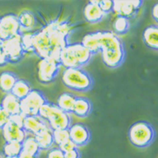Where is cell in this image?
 I'll use <instances>...</instances> for the list:
<instances>
[{
    "label": "cell",
    "mask_w": 158,
    "mask_h": 158,
    "mask_svg": "<svg viewBox=\"0 0 158 158\" xmlns=\"http://www.w3.org/2000/svg\"><path fill=\"white\" fill-rule=\"evenodd\" d=\"M72 31L73 25L67 20L50 21L40 31L31 34L32 52L40 59L51 58L59 62L62 50L70 44Z\"/></svg>",
    "instance_id": "cell-1"
},
{
    "label": "cell",
    "mask_w": 158,
    "mask_h": 158,
    "mask_svg": "<svg viewBox=\"0 0 158 158\" xmlns=\"http://www.w3.org/2000/svg\"><path fill=\"white\" fill-rule=\"evenodd\" d=\"M103 64L109 68H118L125 62V48L121 39L110 31H97Z\"/></svg>",
    "instance_id": "cell-2"
},
{
    "label": "cell",
    "mask_w": 158,
    "mask_h": 158,
    "mask_svg": "<svg viewBox=\"0 0 158 158\" xmlns=\"http://www.w3.org/2000/svg\"><path fill=\"white\" fill-rule=\"evenodd\" d=\"M38 116L48 123L52 131L67 130L72 125V118L67 113L59 109L56 104L46 102L40 107Z\"/></svg>",
    "instance_id": "cell-3"
},
{
    "label": "cell",
    "mask_w": 158,
    "mask_h": 158,
    "mask_svg": "<svg viewBox=\"0 0 158 158\" xmlns=\"http://www.w3.org/2000/svg\"><path fill=\"white\" fill-rule=\"evenodd\" d=\"M61 81L67 88L80 93L90 91L94 87L93 77L82 67L65 69Z\"/></svg>",
    "instance_id": "cell-4"
},
{
    "label": "cell",
    "mask_w": 158,
    "mask_h": 158,
    "mask_svg": "<svg viewBox=\"0 0 158 158\" xmlns=\"http://www.w3.org/2000/svg\"><path fill=\"white\" fill-rule=\"evenodd\" d=\"M156 131L149 122L140 120L131 125L128 131L130 142L137 148L144 149L152 145L156 139Z\"/></svg>",
    "instance_id": "cell-5"
},
{
    "label": "cell",
    "mask_w": 158,
    "mask_h": 158,
    "mask_svg": "<svg viewBox=\"0 0 158 158\" xmlns=\"http://www.w3.org/2000/svg\"><path fill=\"white\" fill-rule=\"evenodd\" d=\"M46 102L47 100L42 92L32 89L26 97L20 100V113L24 117L37 116L40 107Z\"/></svg>",
    "instance_id": "cell-6"
},
{
    "label": "cell",
    "mask_w": 158,
    "mask_h": 158,
    "mask_svg": "<svg viewBox=\"0 0 158 158\" xmlns=\"http://www.w3.org/2000/svg\"><path fill=\"white\" fill-rule=\"evenodd\" d=\"M60 63L51 59H40L37 65V77L40 82L43 84H49L57 77L60 72Z\"/></svg>",
    "instance_id": "cell-7"
},
{
    "label": "cell",
    "mask_w": 158,
    "mask_h": 158,
    "mask_svg": "<svg viewBox=\"0 0 158 158\" xmlns=\"http://www.w3.org/2000/svg\"><path fill=\"white\" fill-rule=\"evenodd\" d=\"M3 49L8 63H17L24 56V49L21 41V34L3 40Z\"/></svg>",
    "instance_id": "cell-8"
},
{
    "label": "cell",
    "mask_w": 158,
    "mask_h": 158,
    "mask_svg": "<svg viewBox=\"0 0 158 158\" xmlns=\"http://www.w3.org/2000/svg\"><path fill=\"white\" fill-rule=\"evenodd\" d=\"M19 34L18 16L8 14L0 17V40H6Z\"/></svg>",
    "instance_id": "cell-9"
},
{
    "label": "cell",
    "mask_w": 158,
    "mask_h": 158,
    "mask_svg": "<svg viewBox=\"0 0 158 158\" xmlns=\"http://www.w3.org/2000/svg\"><path fill=\"white\" fill-rule=\"evenodd\" d=\"M70 140L76 146L82 147L86 146L91 140V132L88 126L82 123H74L68 129Z\"/></svg>",
    "instance_id": "cell-10"
},
{
    "label": "cell",
    "mask_w": 158,
    "mask_h": 158,
    "mask_svg": "<svg viewBox=\"0 0 158 158\" xmlns=\"http://www.w3.org/2000/svg\"><path fill=\"white\" fill-rule=\"evenodd\" d=\"M2 133L5 142L16 141L22 143L27 136V133L22 128L19 127L9 120L2 128Z\"/></svg>",
    "instance_id": "cell-11"
},
{
    "label": "cell",
    "mask_w": 158,
    "mask_h": 158,
    "mask_svg": "<svg viewBox=\"0 0 158 158\" xmlns=\"http://www.w3.org/2000/svg\"><path fill=\"white\" fill-rule=\"evenodd\" d=\"M99 0H92L89 1L83 9V15L85 18L86 21L89 22L91 24H96L100 22L104 16L106 15L102 11L100 7L98 6Z\"/></svg>",
    "instance_id": "cell-12"
},
{
    "label": "cell",
    "mask_w": 158,
    "mask_h": 158,
    "mask_svg": "<svg viewBox=\"0 0 158 158\" xmlns=\"http://www.w3.org/2000/svg\"><path fill=\"white\" fill-rule=\"evenodd\" d=\"M49 127L48 124L39 116H28L24 117L23 130L28 134L35 135L40 131Z\"/></svg>",
    "instance_id": "cell-13"
},
{
    "label": "cell",
    "mask_w": 158,
    "mask_h": 158,
    "mask_svg": "<svg viewBox=\"0 0 158 158\" xmlns=\"http://www.w3.org/2000/svg\"><path fill=\"white\" fill-rule=\"evenodd\" d=\"M19 24V34L29 33L36 26V18L33 12L24 10L18 15Z\"/></svg>",
    "instance_id": "cell-14"
},
{
    "label": "cell",
    "mask_w": 158,
    "mask_h": 158,
    "mask_svg": "<svg viewBox=\"0 0 158 158\" xmlns=\"http://www.w3.org/2000/svg\"><path fill=\"white\" fill-rule=\"evenodd\" d=\"M117 16L125 18H133L136 15L138 10L134 9L131 1H113V11Z\"/></svg>",
    "instance_id": "cell-15"
},
{
    "label": "cell",
    "mask_w": 158,
    "mask_h": 158,
    "mask_svg": "<svg viewBox=\"0 0 158 158\" xmlns=\"http://www.w3.org/2000/svg\"><path fill=\"white\" fill-rule=\"evenodd\" d=\"M0 106L9 116L20 114V100H19L11 93L5 94L2 98Z\"/></svg>",
    "instance_id": "cell-16"
},
{
    "label": "cell",
    "mask_w": 158,
    "mask_h": 158,
    "mask_svg": "<svg viewBox=\"0 0 158 158\" xmlns=\"http://www.w3.org/2000/svg\"><path fill=\"white\" fill-rule=\"evenodd\" d=\"M33 136L39 146L40 150L47 151V150L53 148L55 143H54L53 135H52V130L50 127L44 129L43 131H40Z\"/></svg>",
    "instance_id": "cell-17"
},
{
    "label": "cell",
    "mask_w": 158,
    "mask_h": 158,
    "mask_svg": "<svg viewBox=\"0 0 158 158\" xmlns=\"http://www.w3.org/2000/svg\"><path fill=\"white\" fill-rule=\"evenodd\" d=\"M142 39L143 42L147 47L156 52L158 50L157 24H152L147 26L143 31Z\"/></svg>",
    "instance_id": "cell-18"
},
{
    "label": "cell",
    "mask_w": 158,
    "mask_h": 158,
    "mask_svg": "<svg viewBox=\"0 0 158 158\" xmlns=\"http://www.w3.org/2000/svg\"><path fill=\"white\" fill-rule=\"evenodd\" d=\"M70 46L73 54L76 57L79 67H83L91 61L92 56H93L91 52H89L85 46H82L81 43H73V44H70Z\"/></svg>",
    "instance_id": "cell-19"
},
{
    "label": "cell",
    "mask_w": 158,
    "mask_h": 158,
    "mask_svg": "<svg viewBox=\"0 0 158 158\" xmlns=\"http://www.w3.org/2000/svg\"><path fill=\"white\" fill-rule=\"evenodd\" d=\"M93 107L90 100L84 97H76L73 114L79 118H86L92 112Z\"/></svg>",
    "instance_id": "cell-20"
},
{
    "label": "cell",
    "mask_w": 158,
    "mask_h": 158,
    "mask_svg": "<svg viewBox=\"0 0 158 158\" xmlns=\"http://www.w3.org/2000/svg\"><path fill=\"white\" fill-rule=\"evenodd\" d=\"M18 77L12 72L5 71L0 74V89L1 91L9 94L11 93L12 88L18 80Z\"/></svg>",
    "instance_id": "cell-21"
},
{
    "label": "cell",
    "mask_w": 158,
    "mask_h": 158,
    "mask_svg": "<svg viewBox=\"0 0 158 158\" xmlns=\"http://www.w3.org/2000/svg\"><path fill=\"white\" fill-rule=\"evenodd\" d=\"M60 65L67 68H77L79 67L78 63L76 60V57L73 54L70 44L62 50L60 56Z\"/></svg>",
    "instance_id": "cell-22"
},
{
    "label": "cell",
    "mask_w": 158,
    "mask_h": 158,
    "mask_svg": "<svg viewBox=\"0 0 158 158\" xmlns=\"http://www.w3.org/2000/svg\"><path fill=\"white\" fill-rule=\"evenodd\" d=\"M75 100H76L75 95L72 94L70 93H63L58 97L56 105L62 111L70 114L73 113Z\"/></svg>",
    "instance_id": "cell-23"
},
{
    "label": "cell",
    "mask_w": 158,
    "mask_h": 158,
    "mask_svg": "<svg viewBox=\"0 0 158 158\" xmlns=\"http://www.w3.org/2000/svg\"><path fill=\"white\" fill-rule=\"evenodd\" d=\"M80 43L91 52L92 55H95V54H98V52H100L97 31L85 35L82 37V41Z\"/></svg>",
    "instance_id": "cell-24"
},
{
    "label": "cell",
    "mask_w": 158,
    "mask_h": 158,
    "mask_svg": "<svg viewBox=\"0 0 158 158\" xmlns=\"http://www.w3.org/2000/svg\"><path fill=\"white\" fill-rule=\"evenodd\" d=\"M31 90H32L31 85L26 80L18 79L11 90V94L14 96H15L19 100H21L30 94Z\"/></svg>",
    "instance_id": "cell-25"
},
{
    "label": "cell",
    "mask_w": 158,
    "mask_h": 158,
    "mask_svg": "<svg viewBox=\"0 0 158 158\" xmlns=\"http://www.w3.org/2000/svg\"><path fill=\"white\" fill-rule=\"evenodd\" d=\"M131 28V23L129 19L122 16H117L113 22V30L116 35H125Z\"/></svg>",
    "instance_id": "cell-26"
},
{
    "label": "cell",
    "mask_w": 158,
    "mask_h": 158,
    "mask_svg": "<svg viewBox=\"0 0 158 158\" xmlns=\"http://www.w3.org/2000/svg\"><path fill=\"white\" fill-rule=\"evenodd\" d=\"M22 144V151L26 153H29L32 156H38L40 153V148L38 144L35 140L33 135H27L26 138L24 139V140Z\"/></svg>",
    "instance_id": "cell-27"
},
{
    "label": "cell",
    "mask_w": 158,
    "mask_h": 158,
    "mask_svg": "<svg viewBox=\"0 0 158 158\" xmlns=\"http://www.w3.org/2000/svg\"><path fill=\"white\" fill-rule=\"evenodd\" d=\"M22 152V144L16 141L5 142L3 146V156H19Z\"/></svg>",
    "instance_id": "cell-28"
},
{
    "label": "cell",
    "mask_w": 158,
    "mask_h": 158,
    "mask_svg": "<svg viewBox=\"0 0 158 158\" xmlns=\"http://www.w3.org/2000/svg\"><path fill=\"white\" fill-rule=\"evenodd\" d=\"M52 135H53L54 143L57 146L59 145H61V143L64 142L65 140L70 139L68 129L67 130H56V131H52Z\"/></svg>",
    "instance_id": "cell-29"
},
{
    "label": "cell",
    "mask_w": 158,
    "mask_h": 158,
    "mask_svg": "<svg viewBox=\"0 0 158 158\" xmlns=\"http://www.w3.org/2000/svg\"><path fill=\"white\" fill-rule=\"evenodd\" d=\"M98 6L100 7L102 11L105 15L110 14L113 11V1L111 0H99Z\"/></svg>",
    "instance_id": "cell-30"
},
{
    "label": "cell",
    "mask_w": 158,
    "mask_h": 158,
    "mask_svg": "<svg viewBox=\"0 0 158 158\" xmlns=\"http://www.w3.org/2000/svg\"><path fill=\"white\" fill-rule=\"evenodd\" d=\"M58 148L61 150L63 153H66V152H70L72 150L75 149V148H77V147L76 145H75L70 139H68V140H65L64 142L61 143V145H59V146H58Z\"/></svg>",
    "instance_id": "cell-31"
},
{
    "label": "cell",
    "mask_w": 158,
    "mask_h": 158,
    "mask_svg": "<svg viewBox=\"0 0 158 158\" xmlns=\"http://www.w3.org/2000/svg\"><path fill=\"white\" fill-rule=\"evenodd\" d=\"M24 115L20 114H14V115L9 116V121H11L14 123L15 125H16L19 127H20L23 129V124H24Z\"/></svg>",
    "instance_id": "cell-32"
},
{
    "label": "cell",
    "mask_w": 158,
    "mask_h": 158,
    "mask_svg": "<svg viewBox=\"0 0 158 158\" xmlns=\"http://www.w3.org/2000/svg\"><path fill=\"white\" fill-rule=\"evenodd\" d=\"M46 158H64V153L58 147H53L48 151Z\"/></svg>",
    "instance_id": "cell-33"
},
{
    "label": "cell",
    "mask_w": 158,
    "mask_h": 158,
    "mask_svg": "<svg viewBox=\"0 0 158 158\" xmlns=\"http://www.w3.org/2000/svg\"><path fill=\"white\" fill-rule=\"evenodd\" d=\"M9 120V115L3 110V108L0 106V130H2V128L6 125Z\"/></svg>",
    "instance_id": "cell-34"
},
{
    "label": "cell",
    "mask_w": 158,
    "mask_h": 158,
    "mask_svg": "<svg viewBox=\"0 0 158 158\" xmlns=\"http://www.w3.org/2000/svg\"><path fill=\"white\" fill-rule=\"evenodd\" d=\"M64 156L65 158H81V152L78 148H75L70 152L64 153Z\"/></svg>",
    "instance_id": "cell-35"
},
{
    "label": "cell",
    "mask_w": 158,
    "mask_h": 158,
    "mask_svg": "<svg viewBox=\"0 0 158 158\" xmlns=\"http://www.w3.org/2000/svg\"><path fill=\"white\" fill-rule=\"evenodd\" d=\"M7 63L8 61H7L6 56L4 55L3 49V40H0V67H4Z\"/></svg>",
    "instance_id": "cell-36"
},
{
    "label": "cell",
    "mask_w": 158,
    "mask_h": 158,
    "mask_svg": "<svg viewBox=\"0 0 158 158\" xmlns=\"http://www.w3.org/2000/svg\"><path fill=\"white\" fill-rule=\"evenodd\" d=\"M158 3H156L153 7L152 8V18L154 19V20H155L156 23H157V19H158Z\"/></svg>",
    "instance_id": "cell-37"
},
{
    "label": "cell",
    "mask_w": 158,
    "mask_h": 158,
    "mask_svg": "<svg viewBox=\"0 0 158 158\" xmlns=\"http://www.w3.org/2000/svg\"><path fill=\"white\" fill-rule=\"evenodd\" d=\"M19 158H38V156H32L31 154H29V153H26V152H24L22 151L20 152V154L18 156Z\"/></svg>",
    "instance_id": "cell-38"
},
{
    "label": "cell",
    "mask_w": 158,
    "mask_h": 158,
    "mask_svg": "<svg viewBox=\"0 0 158 158\" xmlns=\"http://www.w3.org/2000/svg\"><path fill=\"white\" fill-rule=\"evenodd\" d=\"M4 158H19L18 156H4Z\"/></svg>",
    "instance_id": "cell-39"
},
{
    "label": "cell",
    "mask_w": 158,
    "mask_h": 158,
    "mask_svg": "<svg viewBox=\"0 0 158 158\" xmlns=\"http://www.w3.org/2000/svg\"><path fill=\"white\" fill-rule=\"evenodd\" d=\"M0 158H4V156H3V153H2V152H0Z\"/></svg>",
    "instance_id": "cell-40"
},
{
    "label": "cell",
    "mask_w": 158,
    "mask_h": 158,
    "mask_svg": "<svg viewBox=\"0 0 158 158\" xmlns=\"http://www.w3.org/2000/svg\"><path fill=\"white\" fill-rule=\"evenodd\" d=\"M64 158H65V156H64Z\"/></svg>",
    "instance_id": "cell-41"
}]
</instances>
